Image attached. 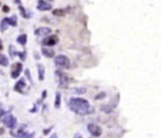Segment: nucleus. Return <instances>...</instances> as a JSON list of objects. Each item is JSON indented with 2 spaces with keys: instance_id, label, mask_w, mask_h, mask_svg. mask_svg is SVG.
<instances>
[{
  "instance_id": "30",
  "label": "nucleus",
  "mask_w": 161,
  "mask_h": 138,
  "mask_svg": "<svg viewBox=\"0 0 161 138\" xmlns=\"http://www.w3.org/2000/svg\"><path fill=\"white\" fill-rule=\"evenodd\" d=\"M48 1H53V0H48Z\"/></svg>"
},
{
  "instance_id": "7",
  "label": "nucleus",
  "mask_w": 161,
  "mask_h": 138,
  "mask_svg": "<svg viewBox=\"0 0 161 138\" xmlns=\"http://www.w3.org/2000/svg\"><path fill=\"white\" fill-rule=\"evenodd\" d=\"M22 70H23V65H22V63H14L13 67H12V74H10L12 78V79H17L20 76Z\"/></svg>"
},
{
  "instance_id": "23",
  "label": "nucleus",
  "mask_w": 161,
  "mask_h": 138,
  "mask_svg": "<svg viewBox=\"0 0 161 138\" xmlns=\"http://www.w3.org/2000/svg\"><path fill=\"white\" fill-rule=\"evenodd\" d=\"M26 75H27V77L28 78V79H30V81H31V78L30 77V72H28V69H27V70H26Z\"/></svg>"
},
{
  "instance_id": "16",
  "label": "nucleus",
  "mask_w": 161,
  "mask_h": 138,
  "mask_svg": "<svg viewBox=\"0 0 161 138\" xmlns=\"http://www.w3.org/2000/svg\"><path fill=\"white\" fill-rule=\"evenodd\" d=\"M8 27H9V24H8V21H7V17H6V18H4V19H2V21L0 22V31L1 32L6 31Z\"/></svg>"
},
{
  "instance_id": "15",
  "label": "nucleus",
  "mask_w": 161,
  "mask_h": 138,
  "mask_svg": "<svg viewBox=\"0 0 161 138\" xmlns=\"http://www.w3.org/2000/svg\"><path fill=\"white\" fill-rule=\"evenodd\" d=\"M0 65L2 66H8L9 65V59L7 58V56H5L4 54L0 53Z\"/></svg>"
},
{
  "instance_id": "25",
  "label": "nucleus",
  "mask_w": 161,
  "mask_h": 138,
  "mask_svg": "<svg viewBox=\"0 0 161 138\" xmlns=\"http://www.w3.org/2000/svg\"><path fill=\"white\" fill-rule=\"evenodd\" d=\"M14 3H16V4L21 5V0H14Z\"/></svg>"
},
{
  "instance_id": "27",
  "label": "nucleus",
  "mask_w": 161,
  "mask_h": 138,
  "mask_svg": "<svg viewBox=\"0 0 161 138\" xmlns=\"http://www.w3.org/2000/svg\"><path fill=\"white\" fill-rule=\"evenodd\" d=\"M51 138H58V136H57V134H53V135L51 136Z\"/></svg>"
},
{
  "instance_id": "9",
  "label": "nucleus",
  "mask_w": 161,
  "mask_h": 138,
  "mask_svg": "<svg viewBox=\"0 0 161 138\" xmlns=\"http://www.w3.org/2000/svg\"><path fill=\"white\" fill-rule=\"evenodd\" d=\"M50 33L51 30L49 28H38L34 31V34L36 36H46Z\"/></svg>"
},
{
  "instance_id": "10",
  "label": "nucleus",
  "mask_w": 161,
  "mask_h": 138,
  "mask_svg": "<svg viewBox=\"0 0 161 138\" xmlns=\"http://www.w3.org/2000/svg\"><path fill=\"white\" fill-rule=\"evenodd\" d=\"M42 54L44 55L46 58H53L55 56V51L51 48H48V46H45V48H42Z\"/></svg>"
},
{
  "instance_id": "13",
  "label": "nucleus",
  "mask_w": 161,
  "mask_h": 138,
  "mask_svg": "<svg viewBox=\"0 0 161 138\" xmlns=\"http://www.w3.org/2000/svg\"><path fill=\"white\" fill-rule=\"evenodd\" d=\"M16 41L18 43H20L21 46H25L28 42V36L27 34H21L19 35L18 37H17Z\"/></svg>"
},
{
  "instance_id": "20",
  "label": "nucleus",
  "mask_w": 161,
  "mask_h": 138,
  "mask_svg": "<svg viewBox=\"0 0 161 138\" xmlns=\"http://www.w3.org/2000/svg\"><path fill=\"white\" fill-rule=\"evenodd\" d=\"M74 92L79 94V95H82V94H84L85 92H86V89H85V88H79V89L74 90Z\"/></svg>"
},
{
  "instance_id": "3",
  "label": "nucleus",
  "mask_w": 161,
  "mask_h": 138,
  "mask_svg": "<svg viewBox=\"0 0 161 138\" xmlns=\"http://www.w3.org/2000/svg\"><path fill=\"white\" fill-rule=\"evenodd\" d=\"M2 122L6 127H8L10 129H13L17 124L16 118L14 117L12 114H8V115H4L2 118Z\"/></svg>"
},
{
  "instance_id": "17",
  "label": "nucleus",
  "mask_w": 161,
  "mask_h": 138,
  "mask_svg": "<svg viewBox=\"0 0 161 138\" xmlns=\"http://www.w3.org/2000/svg\"><path fill=\"white\" fill-rule=\"evenodd\" d=\"M61 101H62V97H61V94L59 92L56 93L55 97V101H54V106L56 109H59L61 106Z\"/></svg>"
},
{
  "instance_id": "21",
  "label": "nucleus",
  "mask_w": 161,
  "mask_h": 138,
  "mask_svg": "<svg viewBox=\"0 0 161 138\" xmlns=\"http://www.w3.org/2000/svg\"><path fill=\"white\" fill-rule=\"evenodd\" d=\"M105 96H106L105 93L102 92L101 94H99V95H97L96 97H95V99H103V97H105Z\"/></svg>"
},
{
  "instance_id": "8",
  "label": "nucleus",
  "mask_w": 161,
  "mask_h": 138,
  "mask_svg": "<svg viewBox=\"0 0 161 138\" xmlns=\"http://www.w3.org/2000/svg\"><path fill=\"white\" fill-rule=\"evenodd\" d=\"M51 9L52 6L48 2L45 1V0H38L37 10H41V12H46V10H50Z\"/></svg>"
},
{
  "instance_id": "2",
  "label": "nucleus",
  "mask_w": 161,
  "mask_h": 138,
  "mask_svg": "<svg viewBox=\"0 0 161 138\" xmlns=\"http://www.w3.org/2000/svg\"><path fill=\"white\" fill-rule=\"evenodd\" d=\"M54 63L56 66L66 69L70 66V61L66 55H58L54 58Z\"/></svg>"
},
{
  "instance_id": "26",
  "label": "nucleus",
  "mask_w": 161,
  "mask_h": 138,
  "mask_svg": "<svg viewBox=\"0 0 161 138\" xmlns=\"http://www.w3.org/2000/svg\"><path fill=\"white\" fill-rule=\"evenodd\" d=\"M3 49V45H2V41H1V39H0V50H2Z\"/></svg>"
},
{
  "instance_id": "12",
  "label": "nucleus",
  "mask_w": 161,
  "mask_h": 138,
  "mask_svg": "<svg viewBox=\"0 0 161 138\" xmlns=\"http://www.w3.org/2000/svg\"><path fill=\"white\" fill-rule=\"evenodd\" d=\"M38 78L40 81H44L45 79V66L43 64H38Z\"/></svg>"
},
{
  "instance_id": "22",
  "label": "nucleus",
  "mask_w": 161,
  "mask_h": 138,
  "mask_svg": "<svg viewBox=\"0 0 161 138\" xmlns=\"http://www.w3.org/2000/svg\"><path fill=\"white\" fill-rule=\"evenodd\" d=\"M2 10H3V12H10V8H9L8 6H6V5L3 6Z\"/></svg>"
},
{
  "instance_id": "18",
  "label": "nucleus",
  "mask_w": 161,
  "mask_h": 138,
  "mask_svg": "<svg viewBox=\"0 0 161 138\" xmlns=\"http://www.w3.org/2000/svg\"><path fill=\"white\" fill-rule=\"evenodd\" d=\"M53 14L56 16H64L66 14V10L62 9H56L53 10Z\"/></svg>"
},
{
  "instance_id": "28",
  "label": "nucleus",
  "mask_w": 161,
  "mask_h": 138,
  "mask_svg": "<svg viewBox=\"0 0 161 138\" xmlns=\"http://www.w3.org/2000/svg\"><path fill=\"white\" fill-rule=\"evenodd\" d=\"M3 132H4V130H3V129H0V133H3Z\"/></svg>"
},
{
  "instance_id": "14",
  "label": "nucleus",
  "mask_w": 161,
  "mask_h": 138,
  "mask_svg": "<svg viewBox=\"0 0 161 138\" xmlns=\"http://www.w3.org/2000/svg\"><path fill=\"white\" fill-rule=\"evenodd\" d=\"M7 21H8L9 26L16 27L17 26V17L16 15H12V17H7Z\"/></svg>"
},
{
  "instance_id": "24",
  "label": "nucleus",
  "mask_w": 161,
  "mask_h": 138,
  "mask_svg": "<svg viewBox=\"0 0 161 138\" xmlns=\"http://www.w3.org/2000/svg\"><path fill=\"white\" fill-rule=\"evenodd\" d=\"M74 138H83V136H82L80 133H77V134H75V137Z\"/></svg>"
},
{
  "instance_id": "29",
  "label": "nucleus",
  "mask_w": 161,
  "mask_h": 138,
  "mask_svg": "<svg viewBox=\"0 0 161 138\" xmlns=\"http://www.w3.org/2000/svg\"><path fill=\"white\" fill-rule=\"evenodd\" d=\"M24 138H28V136H25Z\"/></svg>"
},
{
  "instance_id": "5",
  "label": "nucleus",
  "mask_w": 161,
  "mask_h": 138,
  "mask_svg": "<svg viewBox=\"0 0 161 138\" xmlns=\"http://www.w3.org/2000/svg\"><path fill=\"white\" fill-rule=\"evenodd\" d=\"M59 42V38L57 35H50V36H48V37H46L45 39H43L42 41V45L45 46H56L57 43Z\"/></svg>"
},
{
  "instance_id": "11",
  "label": "nucleus",
  "mask_w": 161,
  "mask_h": 138,
  "mask_svg": "<svg viewBox=\"0 0 161 138\" xmlns=\"http://www.w3.org/2000/svg\"><path fill=\"white\" fill-rule=\"evenodd\" d=\"M25 87H26V81H25L24 79H21L16 82L15 86H14V90L17 91V92H19V93H22V90L25 88Z\"/></svg>"
},
{
  "instance_id": "19",
  "label": "nucleus",
  "mask_w": 161,
  "mask_h": 138,
  "mask_svg": "<svg viewBox=\"0 0 161 138\" xmlns=\"http://www.w3.org/2000/svg\"><path fill=\"white\" fill-rule=\"evenodd\" d=\"M19 10H20L21 15H22V17H24V18H30V14H28L27 10H25L21 5H19Z\"/></svg>"
},
{
  "instance_id": "6",
  "label": "nucleus",
  "mask_w": 161,
  "mask_h": 138,
  "mask_svg": "<svg viewBox=\"0 0 161 138\" xmlns=\"http://www.w3.org/2000/svg\"><path fill=\"white\" fill-rule=\"evenodd\" d=\"M87 130L91 133V135L94 137H99L102 132V130L101 127H99L98 125H95V124H89L87 126Z\"/></svg>"
},
{
  "instance_id": "4",
  "label": "nucleus",
  "mask_w": 161,
  "mask_h": 138,
  "mask_svg": "<svg viewBox=\"0 0 161 138\" xmlns=\"http://www.w3.org/2000/svg\"><path fill=\"white\" fill-rule=\"evenodd\" d=\"M55 74L57 76V78H58L59 79V85L60 87H66L67 85H68V83H69V79L68 77H67V75L66 73H64V72L62 71H59V70H57L55 72Z\"/></svg>"
},
{
  "instance_id": "1",
  "label": "nucleus",
  "mask_w": 161,
  "mask_h": 138,
  "mask_svg": "<svg viewBox=\"0 0 161 138\" xmlns=\"http://www.w3.org/2000/svg\"><path fill=\"white\" fill-rule=\"evenodd\" d=\"M69 107L71 111L78 115H86L89 112L90 104L86 99L81 97H72L69 100Z\"/></svg>"
}]
</instances>
